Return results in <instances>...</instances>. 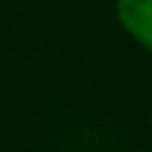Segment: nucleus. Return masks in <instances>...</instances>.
Listing matches in <instances>:
<instances>
[{"label":"nucleus","mask_w":152,"mask_h":152,"mask_svg":"<svg viewBox=\"0 0 152 152\" xmlns=\"http://www.w3.org/2000/svg\"><path fill=\"white\" fill-rule=\"evenodd\" d=\"M113 17L141 51L152 48V0H113Z\"/></svg>","instance_id":"f257e3e1"}]
</instances>
